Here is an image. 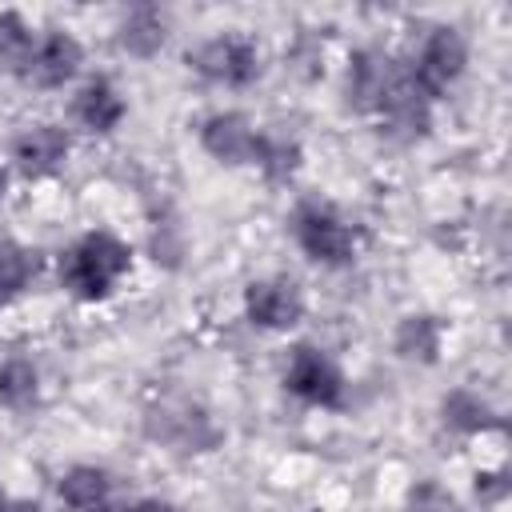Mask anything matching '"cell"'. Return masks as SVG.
<instances>
[{
    "instance_id": "cell-11",
    "label": "cell",
    "mask_w": 512,
    "mask_h": 512,
    "mask_svg": "<svg viewBox=\"0 0 512 512\" xmlns=\"http://www.w3.org/2000/svg\"><path fill=\"white\" fill-rule=\"evenodd\" d=\"M60 500H64L68 508H76V512H108L112 480H108V472L88 468V464L68 468V472L60 476Z\"/></svg>"
},
{
    "instance_id": "cell-18",
    "label": "cell",
    "mask_w": 512,
    "mask_h": 512,
    "mask_svg": "<svg viewBox=\"0 0 512 512\" xmlns=\"http://www.w3.org/2000/svg\"><path fill=\"white\" fill-rule=\"evenodd\" d=\"M124 512H184V508H176V504H168V500H140V504L124 508Z\"/></svg>"
},
{
    "instance_id": "cell-13",
    "label": "cell",
    "mask_w": 512,
    "mask_h": 512,
    "mask_svg": "<svg viewBox=\"0 0 512 512\" xmlns=\"http://www.w3.org/2000/svg\"><path fill=\"white\" fill-rule=\"evenodd\" d=\"M36 276V256L16 240H0V300H12Z\"/></svg>"
},
{
    "instance_id": "cell-9",
    "label": "cell",
    "mask_w": 512,
    "mask_h": 512,
    "mask_svg": "<svg viewBox=\"0 0 512 512\" xmlns=\"http://www.w3.org/2000/svg\"><path fill=\"white\" fill-rule=\"evenodd\" d=\"M64 156H68V136L56 124H36L20 132L12 144V160L24 176H48L64 164Z\"/></svg>"
},
{
    "instance_id": "cell-15",
    "label": "cell",
    "mask_w": 512,
    "mask_h": 512,
    "mask_svg": "<svg viewBox=\"0 0 512 512\" xmlns=\"http://www.w3.org/2000/svg\"><path fill=\"white\" fill-rule=\"evenodd\" d=\"M32 44H36V36L24 24V16L20 12H0V64L8 72H20L24 68Z\"/></svg>"
},
{
    "instance_id": "cell-7",
    "label": "cell",
    "mask_w": 512,
    "mask_h": 512,
    "mask_svg": "<svg viewBox=\"0 0 512 512\" xmlns=\"http://www.w3.org/2000/svg\"><path fill=\"white\" fill-rule=\"evenodd\" d=\"M244 312L256 328H272V332H284L292 324H300L304 316V300H300V288L284 276H272V280H252L244 288Z\"/></svg>"
},
{
    "instance_id": "cell-10",
    "label": "cell",
    "mask_w": 512,
    "mask_h": 512,
    "mask_svg": "<svg viewBox=\"0 0 512 512\" xmlns=\"http://www.w3.org/2000/svg\"><path fill=\"white\" fill-rule=\"evenodd\" d=\"M72 112H76V120H80L84 128H92V132H112V128L124 120L128 104H124V96L116 92L112 80L96 76V80H88V84L76 92Z\"/></svg>"
},
{
    "instance_id": "cell-14",
    "label": "cell",
    "mask_w": 512,
    "mask_h": 512,
    "mask_svg": "<svg viewBox=\"0 0 512 512\" xmlns=\"http://www.w3.org/2000/svg\"><path fill=\"white\" fill-rule=\"evenodd\" d=\"M36 388H40V376L28 360H4L0 364V404L4 408H24L36 400Z\"/></svg>"
},
{
    "instance_id": "cell-4",
    "label": "cell",
    "mask_w": 512,
    "mask_h": 512,
    "mask_svg": "<svg viewBox=\"0 0 512 512\" xmlns=\"http://www.w3.org/2000/svg\"><path fill=\"white\" fill-rule=\"evenodd\" d=\"M284 384L296 400L316 408H340L344 404V376L340 368L312 344H296L284 368Z\"/></svg>"
},
{
    "instance_id": "cell-19",
    "label": "cell",
    "mask_w": 512,
    "mask_h": 512,
    "mask_svg": "<svg viewBox=\"0 0 512 512\" xmlns=\"http://www.w3.org/2000/svg\"><path fill=\"white\" fill-rule=\"evenodd\" d=\"M8 512H44V508H40V504H32V500H20V504H12Z\"/></svg>"
},
{
    "instance_id": "cell-20",
    "label": "cell",
    "mask_w": 512,
    "mask_h": 512,
    "mask_svg": "<svg viewBox=\"0 0 512 512\" xmlns=\"http://www.w3.org/2000/svg\"><path fill=\"white\" fill-rule=\"evenodd\" d=\"M8 508H12V504H8V496L0 492V512H8Z\"/></svg>"
},
{
    "instance_id": "cell-17",
    "label": "cell",
    "mask_w": 512,
    "mask_h": 512,
    "mask_svg": "<svg viewBox=\"0 0 512 512\" xmlns=\"http://www.w3.org/2000/svg\"><path fill=\"white\" fill-rule=\"evenodd\" d=\"M444 424L456 428V432H480V428L496 424V416H492V408H488L480 396H472V392H452V396L444 400Z\"/></svg>"
},
{
    "instance_id": "cell-21",
    "label": "cell",
    "mask_w": 512,
    "mask_h": 512,
    "mask_svg": "<svg viewBox=\"0 0 512 512\" xmlns=\"http://www.w3.org/2000/svg\"><path fill=\"white\" fill-rule=\"evenodd\" d=\"M0 200H4V168H0Z\"/></svg>"
},
{
    "instance_id": "cell-16",
    "label": "cell",
    "mask_w": 512,
    "mask_h": 512,
    "mask_svg": "<svg viewBox=\"0 0 512 512\" xmlns=\"http://www.w3.org/2000/svg\"><path fill=\"white\" fill-rule=\"evenodd\" d=\"M396 348H400V356H408V360H432L436 356V348H440V328H436V320L432 316H408L404 324H400V332H396Z\"/></svg>"
},
{
    "instance_id": "cell-5",
    "label": "cell",
    "mask_w": 512,
    "mask_h": 512,
    "mask_svg": "<svg viewBox=\"0 0 512 512\" xmlns=\"http://www.w3.org/2000/svg\"><path fill=\"white\" fill-rule=\"evenodd\" d=\"M188 64L204 80H216L228 88H244L260 76V52L248 36H212L196 52H188Z\"/></svg>"
},
{
    "instance_id": "cell-8",
    "label": "cell",
    "mask_w": 512,
    "mask_h": 512,
    "mask_svg": "<svg viewBox=\"0 0 512 512\" xmlns=\"http://www.w3.org/2000/svg\"><path fill=\"white\" fill-rule=\"evenodd\" d=\"M200 140L224 164H256L260 144H264V136L252 128V120L240 116V112H216V116H208L204 128H200Z\"/></svg>"
},
{
    "instance_id": "cell-2",
    "label": "cell",
    "mask_w": 512,
    "mask_h": 512,
    "mask_svg": "<svg viewBox=\"0 0 512 512\" xmlns=\"http://www.w3.org/2000/svg\"><path fill=\"white\" fill-rule=\"evenodd\" d=\"M292 232H296V244L304 248L308 260L324 264V268H344L356 260V248H360V236L356 228L328 204H300L296 216H292Z\"/></svg>"
},
{
    "instance_id": "cell-12",
    "label": "cell",
    "mask_w": 512,
    "mask_h": 512,
    "mask_svg": "<svg viewBox=\"0 0 512 512\" xmlns=\"http://www.w3.org/2000/svg\"><path fill=\"white\" fill-rule=\"evenodd\" d=\"M120 44L128 52H136V56H152L164 44V16H160V8H152V4L132 8L124 16V24H120Z\"/></svg>"
},
{
    "instance_id": "cell-6",
    "label": "cell",
    "mask_w": 512,
    "mask_h": 512,
    "mask_svg": "<svg viewBox=\"0 0 512 512\" xmlns=\"http://www.w3.org/2000/svg\"><path fill=\"white\" fill-rule=\"evenodd\" d=\"M80 60H84L80 44H76L68 32L52 28V32H44V36H36V44H32V52H28L20 76H24L28 84H36V88H60V84H68V80L76 76Z\"/></svg>"
},
{
    "instance_id": "cell-3",
    "label": "cell",
    "mask_w": 512,
    "mask_h": 512,
    "mask_svg": "<svg viewBox=\"0 0 512 512\" xmlns=\"http://www.w3.org/2000/svg\"><path fill=\"white\" fill-rule=\"evenodd\" d=\"M464 60H468L464 36H460L456 28H448V24H440V28H432V32L420 40V48H416V56L404 64V72H408V80H412L428 100H436V96L464 72Z\"/></svg>"
},
{
    "instance_id": "cell-1",
    "label": "cell",
    "mask_w": 512,
    "mask_h": 512,
    "mask_svg": "<svg viewBox=\"0 0 512 512\" xmlns=\"http://www.w3.org/2000/svg\"><path fill=\"white\" fill-rule=\"evenodd\" d=\"M132 268V248L112 232H88L60 256V284L76 300H104Z\"/></svg>"
}]
</instances>
